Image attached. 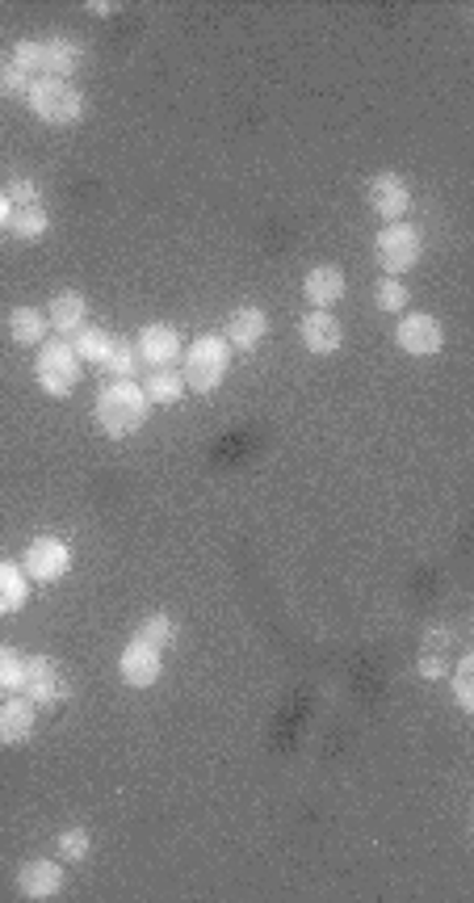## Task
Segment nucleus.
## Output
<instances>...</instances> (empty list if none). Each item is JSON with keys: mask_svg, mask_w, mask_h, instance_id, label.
I'll list each match as a JSON object with an SVG mask.
<instances>
[{"mask_svg": "<svg viewBox=\"0 0 474 903\" xmlns=\"http://www.w3.org/2000/svg\"><path fill=\"white\" fill-rule=\"evenodd\" d=\"M147 395H143V382L135 379H114L101 395H97V425L105 437H131L147 425Z\"/></svg>", "mask_w": 474, "mask_h": 903, "instance_id": "nucleus-1", "label": "nucleus"}, {"mask_svg": "<svg viewBox=\"0 0 474 903\" xmlns=\"http://www.w3.org/2000/svg\"><path fill=\"white\" fill-rule=\"evenodd\" d=\"M181 357H185V370H181L185 391H198V395H211L214 387L227 379V370H232V345L214 333L198 336Z\"/></svg>", "mask_w": 474, "mask_h": 903, "instance_id": "nucleus-2", "label": "nucleus"}, {"mask_svg": "<svg viewBox=\"0 0 474 903\" xmlns=\"http://www.w3.org/2000/svg\"><path fill=\"white\" fill-rule=\"evenodd\" d=\"M80 375H84V361H80V354L71 349L68 336H55V341H43V345H38L34 379H38V387L47 391L50 400L71 395L76 382H80Z\"/></svg>", "mask_w": 474, "mask_h": 903, "instance_id": "nucleus-3", "label": "nucleus"}, {"mask_svg": "<svg viewBox=\"0 0 474 903\" xmlns=\"http://www.w3.org/2000/svg\"><path fill=\"white\" fill-rule=\"evenodd\" d=\"M25 101H30L34 119L50 122V126H76L84 119V93L71 80H59V76H38Z\"/></svg>", "mask_w": 474, "mask_h": 903, "instance_id": "nucleus-4", "label": "nucleus"}, {"mask_svg": "<svg viewBox=\"0 0 474 903\" xmlns=\"http://www.w3.org/2000/svg\"><path fill=\"white\" fill-rule=\"evenodd\" d=\"M374 248H379V265L386 278H404L407 269H416L420 265V253H425V236H420V227H411V223H386L379 232V239H374Z\"/></svg>", "mask_w": 474, "mask_h": 903, "instance_id": "nucleus-5", "label": "nucleus"}, {"mask_svg": "<svg viewBox=\"0 0 474 903\" xmlns=\"http://www.w3.org/2000/svg\"><path fill=\"white\" fill-rule=\"evenodd\" d=\"M22 571L30 580H38V584H59L71 571V547L64 538H55V534H43V538H34L25 547Z\"/></svg>", "mask_w": 474, "mask_h": 903, "instance_id": "nucleus-6", "label": "nucleus"}, {"mask_svg": "<svg viewBox=\"0 0 474 903\" xmlns=\"http://www.w3.org/2000/svg\"><path fill=\"white\" fill-rule=\"evenodd\" d=\"M22 693L38 706H55L71 693V681L50 656H30L22 668Z\"/></svg>", "mask_w": 474, "mask_h": 903, "instance_id": "nucleus-7", "label": "nucleus"}, {"mask_svg": "<svg viewBox=\"0 0 474 903\" xmlns=\"http://www.w3.org/2000/svg\"><path fill=\"white\" fill-rule=\"evenodd\" d=\"M119 672L131 690H151V685L160 681V672H165V656H160V647H151V643L131 639L119 656Z\"/></svg>", "mask_w": 474, "mask_h": 903, "instance_id": "nucleus-8", "label": "nucleus"}, {"mask_svg": "<svg viewBox=\"0 0 474 903\" xmlns=\"http://www.w3.org/2000/svg\"><path fill=\"white\" fill-rule=\"evenodd\" d=\"M395 341H399V349H404V354L432 357V354H441V345H445V328H441V320H432L428 311H411V315L399 320Z\"/></svg>", "mask_w": 474, "mask_h": 903, "instance_id": "nucleus-9", "label": "nucleus"}, {"mask_svg": "<svg viewBox=\"0 0 474 903\" xmlns=\"http://www.w3.org/2000/svg\"><path fill=\"white\" fill-rule=\"evenodd\" d=\"M365 198H370L374 214H379V219H391V223H399V219L411 211V186H407V177H399V172H379V177H370Z\"/></svg>", "mask_w": 474, "mask_h": 903, "instance_id": "nucleus-10", "label": "nucleus"}, {"mask_svg": "<svg viewBox=\"0 0 474 903\" xmlns=\"http://www.w3.org/2000/svg\"><path fill=\"white\" fill-rule=\"evenodd\" d=\"M135 354H139V361L147 366V370H160V366H177V357L185 354V349H181L177 328H168V324H147V328L139 333Z\"/></svg>", "mask_w": 474, "mask_h": 903, "instance_id": "nucleus-11", "label": "nucleus"}, {"mask_svg": "<svg viewBox=\"0 0 474 903\" xmlns=\"http://www.w3.org/2000/svg\"><path fill=\"white\" fill-rule=\"evenodd\" d=\"M18 891L22 900H55L64 891V866L47 861V857H34L18 870Z\"/></svg>", "mask_w": 474, "mask_h": 903, "instance_id": "nucleus-12", "label": "nucleus"}, {"mask_svg": "<svg viewBox=\"0 0 474 903\" xmlns=\"http://www.w3.org/2000/svg\"><path fill=\"white\" fill-rule=\"evenodd\" d=\"M34 723H38V711L25 693H13L0 702V744L4 748H18L25 739L34 736Z\"/></svg>", "mask_w": 474, "mask_h": 903, "instance_id": "nucleus-13", "label": "nucleus"}, {"mask_svg": "<svg viewBox=\"0 0 474 903\" xmlns=\"http://www.w3.org/2000/svg\"><path fill=\"white\" fill-rule=\"evenodd\" d=\"M298 333H303V345L319 357L336 354V349L345 345V328H340V320H336L332 311H307L303 324H298Z\"/></svg>", "mask_w": 474, "mask_h": 903, "instance_id": "nucleus-14", "label": "nucleus"}, {"mask_svg": "<svg viewBox=\"0 0 474 903\" xmlns=\"http://www.w3.org/2000/svg\"><path fill=\"white\" fill-rule=\"evenodd\" d=\"M264 336H269V315H264L261 308H239V311H232L227 336H223V341H227L232 349H239V354H252Z\"/></svg>", "mask_w": 474, "mask_h": 903, "instance_id": "nucleus-15", "label": "nucleus"}, {"mask_svg": "<svg viewBox=\"0 0 474 903\" xmlns=\"http://www.w3.org/2000/svg\"><path fill=\"white\" fill-rule=\"evenodd\" d=\"M303 294L315 311H328L332 303L345 299V274L336 265H315L307 278H303Z\"/></svg>", "mask_w": 474, "mask_h": 903, "instance_id": "nucleus-16", "label": "nucleus"}, {"mask_svg": "<svg viewBox=\"0 0 474 903\" xmlns=\"http://www.w3.org/2000/svg\"><path fill=\"white\" fill-rule=\"evenodd\" d=\"M47 320L59 336H71L76 328H84V320H89V299L80 290H64V294L50 299Z\"/></svg>", "mask_w": 474, "mask_h": 903, "instance_id": "nucleus-17", "label": "nucleus"}, {"mask_svg": "<svg viewBox=\"0 0 474 903\" xmlns=\"http://www.w3.org/2000/svg\"><path fill=\"white\" fill-rule=\"evenodd\" d=\"M25 601H30V576L18 564L0 559V618L25 610Z\"/></svg>", "mask_w": 474, "mask_h": 903, "instance_id": "nucleus-18", "label": "nucleus"}, {"mask_svg": "<svg viewBox=\"0 0 474 903\" xmlns=\"http://www.w3.org/2000/svg\"><path fill=\"white\" fill-rule=\"evenodd\" d=\"M143 395H147V404H177V400L185 395V379H181V370H177V366L147 370V379H143Z\"/></svg>", "mask_w": 474, "mask_h": 903, "instance_id": "nucleus-19", "label": "nucleus"}, {"mask_svg": "<svg viewBox=\"0 0 474 903\" xmlns=\"http://www.w3.org/2000/svg\"><path fill=\"white\" fill-rule=\"evenodd\" d=\"M47 328H50V320H47V311H38V308H13L9 311V333H13V341L18 345H43L47 341Z\"/></svg>", "mask_w": 474, "mask_h": 903, "instance_id": "nucleus-20", "label": "nucleus"}, {"mask_svg": "<svg viewBox=\"0 0 474 903\" xmlns=\"http://www.w3.org/2000/svg\"><path fill=\"white\" fill-rule=\"evenodd\" d=\"M80 68V47L71 38H47L43 43V76H59V80H71Z\"/></svg>", "mask_w": 474, "mask_h": 903, "instance_id": "nucleus-21", "label": "nucleus"}, {"mask_svg": "<svg viewBox=\"0 0 474 903\" xmlns=\"http://www.w3.org/2000/svg\"><path fill=\"white\" fill-rule=\"evenodd\" d=\"M68 341H71V349L80 354V361H105V357H110V349H114V336L105 333V328H93V324L76 328Z\"/></svg>", "mask_w": 474, "mask_h": 903, "instance_id": "nucleus-22", "label": "nucleus"}, {"mask_svg": "<svg viewBox=\"0 0 474 903\" xmlns=\"http://www.w3.org/2000/svg\"><path fill=\"white\" fill-rule=\"evenodd\" d=\"M47 227L50 219L47 211H43V202H38V207H13V211H9V232L18 239H43Z\"/></svg>", "mask_w": 474, "mask_h": 903, "instance_id": "nucleus-23", "label": "nucleus"}, {"mask_svg": "<svg viewBox=\"0 0 474 903\" xmlns=\"http://www.w3.org/2000/svg\"><path fill=\"white\" fill-rule=\"evenodd\" d=\"M135 639H143V643H151V647H172L177 643V622L168 618V614H147V618L139 622V635Z\"/></svg>", "mask_w": 474, "mask_h": 903, "instance_id": "nucleus-24", "label": "nucleus"}, {"mask_svg": "<svg viewBox=\"0 0 474 903\" xmlns=\"http://www.w3.org/2000/svg\"><path fill=\"white\" fill-rule=\"evenodd\" d=\"M114 379H135V370H139V354H135V345L131 341H122V336H114V349H110V357L101 361Z\"/></svg>", "mask_w": 474, "mask_h": 903, "instance_id": "nucleus-25", "label": "nucleus"}, {"mask_svg": "<svg viewBox=\"0 0 474 903\" xmlns=\"http://www.w3.org/2000/svg\"><path fill=\"white\" fill-rule=\"evenodd\" d=\"M374 303H379V311H407V282L404 278H379Z\"/></svg>", "mask_w": 474, "mask_h": 903, "instance_id": "nucleus-26", "label": "nucleus"}, {"mask_svg": "<svg viewBox=\"0 0 474 903\" xmlns=\"http://www.w3.org/2000/svg\"><path fill=\"white\" fill-rule=\"evenodd\" d=\"M34 80H38V76H34L30 68H22V64H13V59L0 64V89H4L9 97H30Z\"/></svg>", "mask_w": 474, "mask_h": 903, "instance_id": "nucleus-27", "label": "nucleus"}, {"mask_svg": "<svg viewBox=\"0 0 474 903\" xmlns=\"http://www.w3.org/2000/svg\"><path fill=\"white\" fill-rule=\"evenodd\" d=\"M55 849H59L64 861H84V857L93 854V836L84 833V828H68V833H59Z\"/></svg>", "mask_w": 474, "mask_h": 903, "instance_id": "nucleus-28", "label": "nucleus"}, {"mask_svg": "<svg viewBox=\"0 0 474 903\" xmlns=\"http://www.w3.org/2000/svg\"><path fill=\"white\" fill-rule=\"evenodd\" d=\"M453 698L466 714L474 711V656H462V665L453 672Z\"/></svg>", "mask_w": 474, "mask_h": 903, "instance_id": "nucleus-29", "label": "nucleus"}, {"mask_svg": "<svg viewBox=\"0 0 474 903\" xmlns=\"http://www.w3.org/2000/svg\"><path fill=\"white\" fill-rule=\"evenodd\" d=\"M22 656L9 643H0V690H22Z\"/></svg>", "mask_w": 474, "mask_h": 903, "instance_id": "nucleus-30", "label": "nucleus"}, {"mask_svg": "<svg viewBox=\"0 0 474 903\" xmlns=\"http://www.w3.org/2000/svg\"><path fill=\"white\" fill-rule=\"evenodd\" d=\"M4 198H9V207H38V202H43V190H38V181L18 177V181L4 186Z\"/></svg>", "mask_w": 474, "mask_h": 903, "instance_id": "nucleus-31", "label": "nucleus"}, {"mask_svg": "<svg viewBox=\"0 0 474 903\" xmlns=\"http://www.w3.org/2000/svg\"><path fill=\"white\" fill-rule=\"evenodd\" d=\"M9 59H13V64H22V68H30L34 76H43V43H34V38H22V43L13 47Z\"/></svg>", "mask_w": 474, "mask_h": 903, "instance_id": "nucleus-32", "label": "nucleus"}, {"mask_svg": "<svg viewBox=\"0 0 474 903\" xmlns=\"http://www.w3.org/2000/svg\"><path fill=\"white\" fill-rule=\"evenodd\" d=\"M416 672H420L425 681H441V677H445V656H437V651H420V665H416Z\"/></svg>", "mask_w": 474, "mask_h": 903, "instance_id": "nucleus-33", "label": "nucleus"}, {"mask_svg": "<svg viewBox=\"0 0 474 903\" xmlns=\"http://www.w3.org/2000/svg\"><path fill=\"white\" fill-rule=\"evenodd\" d=\"M89 9H93V13H101V18H110V13H114V9H119V4H110V0H93V4H89Z\"/></svg>", "mask_w": 474, "mask_h": 903, "instance_id": "nucleus-34", "label": "nucleus"}, {"mask_svg": "<svg viewBox=\"0 0 474 903\" xmlns=\"http://www.w3.org/2000/svg\"><path fill=\"white\" fill-rule=\"evenodd\" d=\"M9 211H13V207H9V198L0 190V227H9Z\"/></svg>", "mask_w": 474, "mask_h": 903, "instance_id": "nucleus-35", "label": "nucleus"}]
</instances>
